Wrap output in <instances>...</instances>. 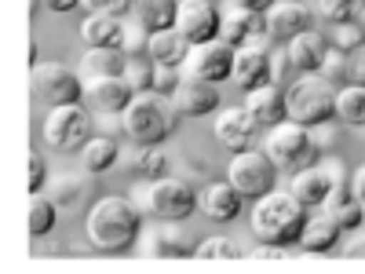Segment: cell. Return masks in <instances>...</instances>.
<instances>
[{
	"label": "cell",
	"instance_id": "41",
	"mask_svg": "<svg viewBox=\"0 0 365 274\" xmlns=\"http://www.w3.org/2000/svg\"><path fill=\"white\" fill-rule=\"evenodd\" d=\"M245 256H249V260H292V256H303V253H292V249H285V245H263V241H259V245L249 249Z\"/></svg>",
	"mask_w": 365,
	"mask_h": 274
},
{
	"label": "cell",
	"instance_id": "2",
	"mask_svg": "<svg viewBox=\"0 0 365 274\" xmlns=\"http://www.w3.org/2000/svg\"><path fill=\"white\" fill-rule=\"evenodd\" d=\"M307 205H299L292 191H270L252 208V234L263 245H299L303 223H307Z\"/></svg>",
	"mask_w": 365,
	"mask_h": 274
},
{
	"label": "cell",
	"instance_id": "20",
	"mask_svg": "<svg viewBox=\"0 0 365 274\" xmlns=\"http://www.w3.org/2000/svg\"><path fill=\"white\" fill-rule=\"evenodd\" d=\"M340 234H344V223L332 216V212H322V216H307L303 223V234H299V253L303 256H325L340 245Z\"/></svg>",
	"mask_w": 365,
	"mask_h": 274
},
{
	"label": "cell",
	"instance_id": "1",
	"mask_svg": "<svg viewBox=\"0 0 365 274\" xmlns=\"http://www.w3.org/2000/svg\"><path fill=\"white\" fill-rule=\"evenodd\" d=\"M143 234V216L128 198H99L88 212V238L99 253H125Z\"/></svg>",
	"mask_w": 365,
	"mask_h": 274
},
{
	"label": "cell",
	"instance_id": "42",
	"mask_svg": "<svg viewBox=\"0 0 365 274\" xmlns=\"http://www.w3.org/2000/svg\"><path fill=\"white\" fill-rule=\"evenodd\" d=\"M44 183H48V165H44V158H41V154H29V194L41 191Z\"/></svg>",
	"mask_w": 365,
	"mask_h": 274
},
{
	"label": "cell",
	"instance_id": "14",
	"mask_svg": "<svg viewBox=\"0 0 365 274\" xmlns=\"http://www.w3.org/2000/svg\"><path fill=\"white\" fill-rule=\"evenodd\" d=\"M84 99L91 103L96 113H125L128 103L135 99V88L128 77H84Z\"/></svg>",
	"mask_w": 365,
	"mask_h": 274
},
{
	"label": "cell",
	"instance_id": "29",
	"mask_svg": "<svg viewBox=\"0 0 365 274\" xmlns=\"http://www.w3.org/2000/svg\"><path fill=\"white\" fill-rule=\"evenodd\" d=\"M117 158H120V146H117V139L106 136V132L91 136V139L84 143V150H81V161H84L88 172H110V168L117 165Z\"/></svg>",
	"mask_w": 365,
	"mask_h": 274
},
{
	"label": "cell",
	"instance_id": "28",
	"mask_svg": "<svg viewBox=\"0 0 365 274\" xmlns=\"http://www.w3.org/2000/svg\"><path fill=\"white\" fill-rule=\"evenodd\" d=\"M175 11H179V0H132V19L143 22L150 34L175 26Z\"/></svg>",
	"mask_w": 365,
	"mask_h": 274
},
{
	"label": "cell",
	"instance_id": "16",
	"mask_svg": "<svg viewBox=\"0 0 365 274\" xmlns=\"http://www.w3.org/2000/svg\"><path fill=\"white\" fill-rule=\"evenodd\" d=\"M216 139L227 146V150H249L252 139H256V117L245 110V106H227V110H216V125H212Z\"/></svg>",
	"mask_w": 365,
	"mask_h": 274
},
{
	"label": "cell",
	"instance_id": "31",
	"mask_svg": "<svg viewBox=\"0 0 365 274\" xmlns=\"http://www.w3.org/2000/svg\"><path fill=\"white\" fill-rule=\"evenodd\" d=\"M55 223H58V205H55V198L34 191V198H29V234L44 238V234L55 230Z\"/></svg>",
	"mask_w": 365,
	"mask_h": 274
},
{
	"label": "cell",
	"instance_id": "48",
	"mask_svg": "<svg viewBox=\"0 0 365 274\" xmlns=\"http://www.w3.org/2000/svg\"><path fill=\"white\" fill-rule=\"evenodd\" d=\"M351 187H354V198H358V201L365 205V165H361V168L354 172V179H351Z\"/></svg>",
	"mask_w": 365,
	"mask_h": 274
},
{
	"label": "cell",
	"instance_id": "12",
	"mask_svg": "<svg viewBox=\"0 0 365 274\" xmlns=\"http://www.w3.org/2000/svg\"><path fill=\"white\" fill-rule=\"evenodd\" d=\"M175 29L190 44H205L220 37V8L212 0H179L175 11Z\"/></svg>",
	"mask_w": 365,
	"mask_h": 274
},
{
	"label": "cell",
	"instance_id": "27",
	"mask_svg": "<svg viewBox=\"0 0 365 274\" xmlns=\"http://www.w3.org/2000/svg\"><path fill=\"white\" fill-rule=\"evenodd\" d=\"M84 77H120L128 70V51L125 48H88L81 59Z\"/></svg>",
	"mask_w": 365,
	"mask_h": 274
},
{
	"label": "cell",
	"instance_id": "13",
	"mask_svg": "<svg viewBox=\"0 0 365 274\" xmlns=\"http://www.w3.org/2000/svg\"><path fill=\"white\" fill-rule=\"evenodd\" d=\"M267 19V37L270 41H296L299 34H307L311 22H314V11L307 4H299V0H274V4L263 11Z\"/></svg>",
	"mask_w": 365,
	"mask_h": 274
},
{
	"label": "cell",
	"instance_id": "49",
	"mask_svg": "<svg viewBox=\"0 0 365 274\" xmlns=\"http://www.w3.org/2000/svg\"><path fill=\"white\" fill-rule=\"evenodd\" d=\"M237 4H245V8H252V11H267L274 0H237Z\"/></svg>",
	"mask_w": 365,
	"mask_h": 274
},
{
	"label": "cell",
	"instance_id": "25",
	"mask_svg": "<svg viewBox=\"0 0 365 274\" xmlns=\"http://www.w3.org/2000/svg\"><path fill=\"white\" fill-rule=\"evenodd\" d=\"M289 55H292L296 70L314 73V70H322L325 55H329V41L318 34V29H307V34H299L296 41H289Z\"/></svg>",
	"mask_w": 365,
	"mask_h": 274
},
{
	"label": "cell",
	"instance_id": "34",
	"mask_svg": "<svg viewBox=\"0 0 365 274\" xmlns=\"http://www.w3.org/2000/svg\"><path fill=\"white\" fill-rule=\"evenodd\" d=\"M194 256L197 260H237V256H245V249H241L237 241L223 238V234H212L194 249Z\"/></svg>",
	"mask_w": 365,
	"mask_h": 274
},
{
	"label": "cell",
	"instance_id": "17",
	"mask_svg": "<svg viewBox=\"0 0 365 274\" xmlns=\"http://www.w3.org/2000/svg\"><path fill=\"white\" fill-rule=\"evenodd\" d=\"M245 110L256 117V125H282V121L289 117V96H285V88L278 81H267L259 88H252L249 96H245Z\"/></svg>",
	"mask_w": 365,
	"mask_h": 274
},
{
	"label": "cell",
	"instance_id": "18",
	"mask_svg": "<svg viewBox=\"0 0 365 274\" xmlns=\"http://www.w3.org/2000/svg\"><path fill=\"white\" fill-rule=\"evenodd\" d=\"M172 103H175V110L182 117H205V113H216L220 110V91H216V84H212V81L182 73V84L175 88Z\"/></svg>",
	"mask_w": 365,
	"mask_h": 274
},
{
	"label": "cell",
	"instance_id": "32",
	"mask_svg": "<svg viewBox=\"0 0 365 274\" xmlns=\"http://www.w3.org/2000/svg\"><path fill=\"white\" fill-rule=\"evenodd\" d=\"M336 117L344 125H365V84H347L336 91Z\"/></svg>",
	"mask_w": 365,
	"mask_h": 274
},
{
	"label": "cell",
	"instance_id": "38",
	"mask_svg": "<svg viewBox=\"0 0 365 274\" xmlns=\"http://www.w3.org/2000/svg\"><path fill=\"white\" fill-rule=\"evenodd\" d=\"M179 84H182V66H158L154 63V91L158 96L172 99Z\"/></svg>",
	"mask_w": 365,
	"mask_h": 274
},
{
	"label": "cell",
	"instance_id": "45",
	"mask_svg": "<svg viewBox=\"0 0 365 274\" xmlns=\"http://www.w3.org/2000/svg\"><path fill=\"white\" fill-rule=\"evenodd\" d=\"M314 143H318V150H329V146H336V128H329V121L325 125H314Z\"/></svg>",
	"mask_w": 365,
	"mask_h": 274
},
{
	"label": "cell",
	"instance_id": "9",
	"mask_svg": "<svg viewBox=\"0 0 365 274\" xmlns=\"http://www.w3.org/2000/svg\"><path fill=\"white\" fill-rule=\"evenodd\" d=\"M34 96L44 106H66L84 99V81L66 63H34Z\"/></svg>",
	"mask_w": 365,
	"mask_h": 274
},
{
	"label": "cell",
	"instance_id": "35",
	"mask_svg": "<svg viewBox=\"0 0 365 274\" xmlns=\"http://www.w3.org/2000/svg\"><path fill=\"white\" fill-rule=\"evenodd\" d=\"M125 77H128V84L135 88V96H143V91H154V59L146 63V59L132 55V59H128Z\"/></svg>",
	"mask_w": 365,
	"mask_h": 274
},
{
	"label": "cell",
	"instance_id": "10",
	"mask_svg": "<svg viewBox=\"0 0 365 274\" xmlns=\"http://www.w3.org/2000/svg\"><path fill=\"white\" fill-rule=\"evenodd\" d=\"M234 55H237V48L230 41H223V37L205 41V44H190V55H187V63H182V73L220 84V81H227L234 73Z\"/></svg>",
	"mask_w": 365,
	"mask_h": 274
},
{
	"label": "cell",
	"instance_id": "37",
	"mask_svg": "<svg viewBox=\"0 0 365 274\" xmlns=\"http://www.w3.org/2000/svg\"><path fill=\"white\" fill-rule=\"evenodd\" d=\"M361 44H365V29H361L354 19H351V22H340L336 34H332V48H340V51H347V55L358 51Z\"/></svg>",
	"mask_w": 365,
	"mask_h": 274
},
{
	"label": "cell",
	"instance_id": "21",
	"mask_svg": "<svg viewBox=\"0 0 365 274\" xmlns=\"http://www.w3.org/2000/svg\"><path fill=\"white\" fill-rule=\"evenodd\" d=\"M201 212L216 223H230L241 212V194L230 179H212L208 187L201 191Z\"/></svg>",
	"mask_w": 365,
	"mask_h": 274
},
{
	"label": "cell",
	"instance_id": "30",
	"mask_svg": "<svg viewBox=\"0 0 365 274\" xmlns=\"http://www.w3.org/2000/svg\"><path fill=\"white\" fill-rule=\"evenodd\" d=\"M128 172L132 176H143V179L168 176V154L161 150V143H154V146H139L135 143V150L128 154Z\"/></svg>",
	"mask_w": 365,
	"mask_h": 274
},
{
	"label": "cell",
	"instance_id": "6",
	"mask_svg": "<svg viewBox=\"0 0 365 274\" xmlns=\"http://www.w3.org/2000/svg\"><path fill=\"white\" fill-rule=\"evenodd\" d=\"M227 179L237 187L241 198H252L259 201L263 194L274 191V183H278V165L270 161L267 150H237L230 158V168H227Z\"/></svg>",
	"mask_w": 365,
	"mask_h": 274
},
{
	"label": "cell",
	"instance_id": "43",
	"mask_svg": "<svg viewBox=\"0 0 365 274\" xmlns=\"http://www.w3.org/2000/svg\"><path fill=\"white\" fill-rule=\"evenodd\" d=\"M347 81L351 84H365V44L347 55Z\"/></svg>",
	"mask_w": 365,
	"mask_h": 274
},
{
	"label": "cell",
	"instance_id": "19",
	"mask_svg": "<svg viewBox=\"0 0 365 274\" xmlns=\"http://www.w3.org/2000/svg\"><path fill=\"white\" fill-rule=\"evenodd\" d=\"M336 187V179H332V168L329 165H307V168H299L292 172V183H289V191L299 205H307V208H322L329 191Z\"/></svg>",
	"mask_w": 365,
	"mask_h": 274
},
{
	"label": "cell",
	"instance_id": "47",
	"mask_svg": "<svg viewBox=\"0 0 365 274\" xmlns=\"http://www.w3.org/2000/svg\"><path fill=\"white\" fill-rule=\"evenodd\" d=\"M344 256H347V260H365V234H358V238L351 241V245L344 249Z\"/></svg>",
	"mask_w": 365,
	"mask_h": 274
},
{
	"label": "cell",
	"instance_id": "44",
	"mask_svg": "<svg viewBox=\"0 0 365 274\" xmlns=\"http://www.w3.org/2000/svg\"><path fill=\"white\" fill-rule=\"evenodd\" d=\"M88 11H106V15H120L132 8V0H81Z\"/></svg>",
	"mask_w": 365,
	"mask_h": 274
},
{
	"label": "cell",
	"instance_id": "3",
	"mask_svg": "<svg viewBox=\"0 0 365 274\" xmlns=\"http://www.w3.org/2000/svg\"><path fill=\"white\" fill-rule=\"evenodd\" d=\"M179 117L182 113L175 110V103L168 106L165 96H158V91H143V96H135L128 103V110L120 113V132L139 146H154V143H165L175 132Z\"/></svg>",
	"mask_w": 365,
	"mask_h": 274
},
{
	"label": "cell",
	"instance_id": "22",
	"mask_svg": "<svg viewBox=\"0 0 365 274\" xmlns=\"http://www.w3.org/2000/svg\"><path fill=\"white\" fill-rule=\"evenodd\" d=\"M81 37L88 41V48H125V19L91 11L81 26Z\"/></svg>",
	"mask_w": 365,
	"mask_h": 274
},
{
	"label": "cell",
	"instance_id": "24",
	"mask_svg": "<svg viewBox=\"0 0 365 274\" xmlns=\"http://www.w3.org/2000/svg\"><path fill=\"white\" fill-rule=\"evenodd\" d=\"M194 249H197L194 241L168 220H165V227L150 234V245H146V253L154 260H187V256H194Z\"/></svg>",
	"mask_w": 365,
	"mask_h": 274
},
{
	"label": "cell",
	"instance_id": "23",
	"mask_svg": "<svg viewBox=\"0 0 365 274\" xmlns=\"http://www.w3.org/2000/svg\"><path fill=\"white\" fill-rule=\"evenodd\" d=\"M146 55L154 59L158 66H182V63H187V55H190V41L182 37L175 26H168V29H158V34H150Z\"/></svg>",
	"mask_w": 365,
	"mask_h": 274
},
{
	"label": "cell",
	"instance_id": "33",
	"mask_svg": "<svg viewBox=\"0 0 365 274\" xmlns=\"http://www.w3.org/2000/svg\"><path fill=\"white\" fill-rule=\"evenodd\" d=\"M88 191H91V183L81 176H55L51 179V198L58 208H77L88 198Z\"/></svg>",
	"mask_w": 365,
	"mask_h": 274
},
{
	"label": "cell",
	"instance_id": "40",
	"mask_svg": "<svg viewBox=\"0 0 365 274\" xmlns=\"http://www.w3.org/2000/svg\"><path fill=\"white\" fill-rule=\"evenodd\" d=\"M322 77H329V81H340V77H347V51H340V48H329L325 63H322Z\"/></svg>",
	"mask_w": 365,
	"mask_h": 274
},
{
	"label": "cell",
	"instance_id": "46",
	"mask_svg": "<svg viewBox=\"0 0 365 274\" xmlns=\"http://www.w3.org/2000/svg\"><path fill=\"white\" fill-rule=\"evenodd\" d=\"M41 8H48V11H55V15H66V11H73L81 0H37Z\"/></svg>",
	"mask_w": 365,
	"mask_h": 274
},
{
	"label": "cell",
	"instance_id": "4",
	"mask_svg": "<svg viewBox=\"0 0 365 274\" xmlns=\"http://www.w3.org/2000/svg\"><path fill=\"white\" fill-rule=\"evenodd\" d=\"M289 121H299V125H325V121L336 117V88H332L329 77L322 73H303L289 84Z\"/></svg>",
	"mask_w": 365,
	"mask_h": 274
},
{
	"label": "cell",
	"instance_id": "7",
	"mask_svg": "<svg viewBox=\"0 0 365 274\" xmlns=\"http://www.w3.org/2000/svg\"><path fill=\"white\" fill-rule=\"evenodd\" d=\"M44 143L51 150H63V154H73V150H84V143L91 139V117L81 103H66V106H48L44 117Z\"/></svg>",
	"mask_w": 365,
	"mask_h": 274
},
{
	"label": "cell",
	"instance_id": "11",
	"mask_svg": "<svg viewBox=\"0 0 365 274\" xmlns=\"http://www.w3.org/2000/svg\"><path fill=\"white\" fill-rule=\"evenodd\" d=\"M263 34H267L263 11H252L245 4H237V0H223V4H220V37L223 41L241 48V44L263 41Z\"/></svg>",
	"mask_w": 365,
	"mask_h": 274
},
{
	"label": "cell",
	"instance_id": "15",
	"mask_svg": "<svg viewBox=\"0 0 365 274\" xmlns=\"http://www.w3.org/2000/svg\"><path fill=\"white\" fill-rule=\"evenodd\" d=\"M230 81H234L237 88H245V91H252V88L274 81V59H270V51H267L263 41H256V44H241V48H237Z\"/></svg>",
	"mask_w": 365,
	"mask_h": 274
},
{
	"label": "cell",
	"instance_id": "39",
	"mask_svg": "<svg viewBox=\"0 0 365 274\" xmlns=\"http://www.w3.org/2000/svg\"><path fill=\"white\" fill-rule=\"evenodd\" d=\"M146 44H150V29L143 26V22H125V51H128V59L132 55H143L146 51Z\"/></svg>",
	"mask_w": 365,
	"mask_h": 274
},
{
	"label": "cell",
	"instance_id": "8",
	"mask_svg": "<svg viewBox=\"0 0 365 274\" xmlns=\"http://www.w3.org/2000/svg\"><path fill=\"white\" fill-rule=\"evenodd\" d=\"M201 205V198L194 194V187L187 179H172V176H161V179H150V191H146V208L154 216L168 220V223H182L194 216V208Z\"/></svg>",
	"mask_w": 365,
	"mask_h": 274
},
{
	"label": "cell",
	"instance_id": "26",
	"mask_svg": "<svg viewBox=\"0 0 365 274\" xmlns=\"http://www.w3.org/2000/svg\"><path fill=\"white\" fill-rule=\"evenodd\" d=\"M322 208L332 212V216L344 223V230H358L361 220H365V205L354 198V187H347V183H336V187L329 191V198H325Z\"/></svg>",
	"mask_w": 365,
	"mask_h": 274
},
{
	"label": "cell",
	"instance_id": "5",
	"mask_svg": "<svg viewBox=\"0 0 365 274\" xmlns=\"http://www.w3.org/2000/svg\"><path fill=\"white\" fill-rule=\"evenodd\" d=\"M263 150L270 154V161L278 165V172H299L307 165H318V158H322L311 128L299 125V121H289V117L282 121V125H274Z\"/></svg>",
	"mask_w": 365,
	"mask_h": 274
},
{
	"label": "cell",
	"instance_id": "36",
	"mask_svg": "<svg viewBox=\"0 0 365 274\" xmlns=\"http://www.w3.org/2000/svg\"><path fill=\"white\" fill-rule=\"evenodd\" d=\"M358 11H361V0H318V15L329 19L332 26L351 22Z\"/></svg>",
	"mask_w": 365,
	"mask_h": 274
}]
</instances>
